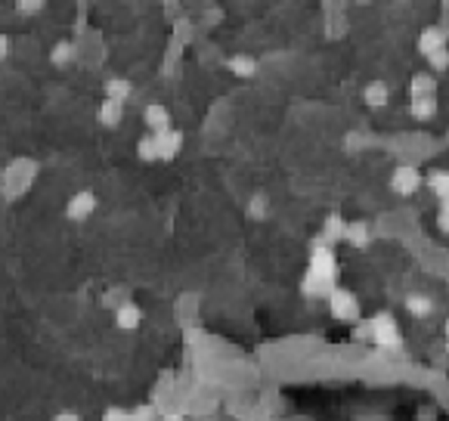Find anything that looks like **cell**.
I'll return each mask as SVG.
<instances>
[{"mask_svg": "<svg viewBox=\"0 0 449 421\" xmlns=\"http://www.w3.org/2000/svg\"><path fill=\"white\" fill-rule=\"evenodd\" d=\"M47 59H50L53 68H69L72 62H75V47H72L69 41H59V43H53V50L47 53Z\"/></svg>", "mask_w": 449, "mask_h": 421, "instance_id": "obj_13", "label": "cell"}, {"mask_svg": "<svg viewBox=\"0 0 449 421\" xmlns=\"http://www.w3.org/2000/svg\"><path fill=\"white\" fill-rule=\"evenodd\" d=\"M437 223H440L443 233H449V195L440 198V217H437Z\"/></svg>", "mask_w": 449, "mask_h": 421, "instance_id": "obj_25", "label": "cell"}, {"mask_svg": "<svg viewBox=\"0 0 449 421\" xmlns=\"http://www.w3.org/2000/svg\"><path fill=\"white\" fill-rule=\"evenodd\" d=\"M338 279V257L331 251V245H325L322 239L313 241L310 251V266H307V276L300 282V291L307 297H329V291L335 288Z\"/></svg>", "mask_w": 449, "mask_h": 421, "instance_id": "obj_1", "label": "cell"}, {"mask_svg": "<svg viewBox=\"0 0 449 421\" xmlns=\"http://www.w3.org/2000/svg\"><path fill=\"white\" fill-rule=\"evenodd\" d=\"M329 310H331V316L341 322L360 319V301H356V294L347 288H338V285L329 291Z\"/></svg>", "mask_w": 449, "mask_h": 421, "instance_id": "obj_3", "label": "cell"}, {"mask_svg": "<svg viewBox=\"0 0 449 421\" xmlns=\"http://www.w3.org/2000/svg\"><path fill=\"white\" fill-rule=\"evenodd\" d=\"M406 310L421 319V316H428L430 310H434V303H430V297H424V294H409L406 297Z\"/></svg>", "mask_w": 449, "mask_h": 421, "instance_id": "obj_18", "label": "cell"}, {"mask_svg": "<svg viewBox=\"0 0 449 421\" xmlns=\"http://www.w3.org/2000/svg\"><path fill=\"white\" fill-rule=\"evenodd\" d=\"M10 53H13V41H10V34H0V62H7Z\"/></svg>", "mask_w": 449, "mask_h": 421, "instance_id": "obj_27", "label": "cell"}, {"mask_svg": "<svg viewBox=\"0 0 449 421\" xmlns=\"http://www.w3.org/2000/svg\"><path fill=\"white\" fill-rule=\"evenodd\" d=\"M164 421H186V418H183V415H168Z\"/></svg>", "mask_w": 449, "mask_h": 421, "instance_id": "obj_29", "label": "cell"}, {"mask_svg": "<svg viewBox=\"0 0 449 421\" xmlns=\"http://www.w3.org/2000/svg\"><path fill=\"white\" fill-rule=\"evenodd\" d=\"M362 99H366V105H372V109H381V105H387V84H381V80H372V84L366 87V93H362Z\"/></svg>", "mask_w": 449, "mask_h": 421, "instance_id": "obj_15", "label": "cell"}, {"mask_svg": "<svg viewBox=\"0 0 449 421\" xmlns=\"http://www.w3.org/2000/svg\"><path fill=\"white\" fill-rule=\"evenodd\" d=\"M124 121V102H112V99H102L96 105V124L106 130H118Z\"/></svg>", "mask_w": 449, "mask_h": 421, "instance_id": "obj_9", "label": "cell"}, {"mask_svg": "<svg viewBox=\"0 0 449 421\" xmlns=\"http://www.w3.org/2000/svg\"><path fill=\"white\" fill-rule=\"evenodd\" d=\"M102 421H131V412H124V409H106Z\"/></svg>", "mask_w": 449, "mask_h": 421, "instance_id": "obj_26", "label": "cell"}, {"mask_svg": "<svg viewBox=\"0 0 449 421\" xmlns=\"http://www.w3.org/2000/svg\"><path fill=\"white\" fill-rule=\"evenodd\" d=\"M137 158H140V161H146V164L158 161V149H155V140H152V133H146L143 140L137 142Z\"/></svg>", "mask_w": 449, "mask_h": 421, "instance_id": "obj_19", "label": "cell"}, {"mask_svg": "<svg viewBox=\"0 0 449 421\" xmlns=\"http://www.w3.org/2000/svg\"><path fill=\"white\" fill-rule=\"evenodd\" d=\"M344 233H347V223H344V217L331 214L329 220H325L322 235H319V239H322L325 245H335V241H344Z\"/></svg>", "mask_w": 449, "mask_h": 421, "instance_id": "obj_14", "label": "cell"}, {"mask_svg": "<svg viewBox=\"0 0 449 421\" xmlns=\"http://www.w3.org/2000/svg\"><path fill=\"white\" fill-rule=\"evenodd\" d=\"M369 338H372L378 347H387V350L403 344V334H399L397 322H393V316H387V313H378L375 319H369Z\"/></svg>", "mask_w": 449, "mask_h": 421, "instance_id": "obj_2", "label": "cell"}, {"mask_svg": "<svg viewBox=\"0 0 449 421\" xmlns=\"http://www.w3.org/2000/svg\"><path fill=\"white\" fill-rule=\"evenodd\" d=\"M140 325H143V307L133 301H121L118 307H115V328H121V332H137Z\"/></svg>", "mask_w": 449, "mask_h": 421, "instance_id": "obj_7", "label": "cell"}, {"mask_svg": "<svg viewBox=\"0 0 449 421\" xmlns=\"http://www.w3.org/2000/svg\"><path fill=\"white\" fill-rule=\"evenodd\" d=\"M344 239L350 241V245H356V248H366L369 245V226L366 223H347V233H344Z\"/></svg>", "mask_w": 449, "mask_h": 421, "instance_id": "obj_16", "label": "cell"}, {"mask_svg": "<svg viewBox=\"0 0 449 421\" xmlns=\"http://www.w3.org/2000/svg\"><path fill=\"white\" fill-rule=\"evenodd\" d=\"M226 68H230V74H236V78H254L257 74L254 56H245V53L230 56V59H226Z\"/></svg>", "mask_w": 449, "mask_h": 421, "instance_id": "obj_10", "label": "cell"}, {"mask_svg": "<svg viewBox=\"0 0 449 421\" xmlns=\"http://www.w3.org/2000/svg\"><path fill=\"white\" fill-rule=\"evenodd\" d=\"M96 208H100L96 192L81 189V192H75V195H69V202H65V217H69L72 223H84L87 217H94Z\"/></svg>", "mask_w": 449, "mask_h": 421, "instance_id": "obj_4", "label": "cell"}, {"mask_svg": "<svg viewBox=\"0 0 449 421\" xmlns=\"http://www.w3.org/2000/svg\"><path fill=\"white\" fill-rule=\"evenodd\" d=\"M428 59H430V68H434V72H446L449 68V50L446 47L437 50V53H430Z\"/></svg>", "mask_w": 449, "mask_h": 421, "instance_id": "obj_23", "label": "cell"}, {"mask_svg": "<svg viewBox=\"0 0 449 421\" xmlns=\"http://www.w3.org/2000/svg\"><path fill=\"white\" fill-rule=\"evenodd\" d=\"M437 111L434 99H412V115L418 118V121H424V118H430Z\"/></svg>", "mask_w": 449, "mask_h": 421, "instance_id": "obj_22", "label": "cell"}, {"mask_svg": "<svg viewBox=\"0 0 449 421\" xmlns=\"http://www.w3.org/2000/svg\"><path fill=\"white\" fill-rule=\"evenodd\" d=\"M53 421H84L78 412H56L53 415Z\"/></svg>", "mask_w": 449, "mask_h": 421, "instance_id": "obj_28", "label": "cell"}, {"mask_svg": "<svg viewBox=\"0 0 449 421\" xmlns=\"http://www.w3.org/2000/svg\"><path fill=\"white\" fill-rule=\"evenodd\" d=\"M446 341H449V322H446Z\"/></svg>", "mask_w": 449, "mask_h": 421, "instance_id": "obj_30", "label": "cell"}, {"mask_svg": "<svg viewBox=\"0 0 449 421\" xmlns=\"http://www.w3.org/2000/svg\"><path fill=\"white\" fill-rule=\"evenodd\" d=\"M47 10V0H16V12L19 16H41V12Z\"/></svg>", "mask_w": 449, "mask_h": 421, "instance_id": "obj_20", "label": "cell"}, {"mask_svg": "<svg viewBox=\"0 0 449 421\" xmlns=\"http://www.w3.org/2000/svg\"><path fill=\"white\" fill-rule=\"evenodd\" d=\"M418 186H421V173H418V167L399 164L397 171H393L391 189L397 192V195H412V192H418Z\"/></svg>", "mask_w": 449, "mask_h": 421, "instance_id": "obj_6", "label": "cell"}, {"mask_svg": "<svg viewBox=\"0 0 449 421\" xmlns=\"http://www.w3.org/2000/svg\"><path fill=\"white\" fill-rule=\"evenodd\" d=\"M434 90L437 84L430 78H424V74L412 78V99H434Z\"/></svg>", "mask_w": 449, "mask_h": 421, "instance_id": "obj_17", "label": "cell"}, {"mask_svg": "<svg viewBox=\"0 0 449 421\" xmlns=\"http://www.w3.org/2000/svg\"><path fill=\"white\" fill-rule=\"evenodd\" d=\"M143 124L149 127V133H162V130H171L174 118H171V109L162 102H149L143 109Z\"/></svg>", "mask_w": 449, "mask_h": 421, "instance_id": "obj_8", "label": "cell"}, {"mask_svg": "<svg viewBox=\"0 0 449 421\" xmlns=\"http://www.w3.org/2000/svg\"><path fill=\"white\" fill-rule=\"evenodd\" d=\"M102 93H106V99H112V102H124V99L133 93V84L127 78H106Z\"/></svg>", "mask_w": 449, "mask_h": 421, "instance_id": "obj_11", "label": "cell"}, {"mask_svg": "<svg viewBox=\"0 0 449 421\" xmlns=\"http://www.w3.org/2000/svg\"><path fill=\"white\" fill-rule=\"evenodd\" d=\"M430 189L437 192V198H446L449 195V173H443V171H437V173H430Z\"/></svg>", "mask_w": 449, "mask_h": 421, "instance_id": "obj_21", "label": "cell"}, {"mask_svg": "<svg viewBox=\"0 0 449 421\" xmlns=\"http://www.w3.org/2000/svg\"><path fill=\"white\" fill-rule=\"evenodd\" d=\"M155 140V149H158V161H174L183 149V130L171 127V130H162V133H152Z\"/></svg>", "mask_w": 449, "mask_h": 421, "instance_id": "obj_5", "label": "cell"}, {"mask_svg": "<svg viewBox=\"0 0 449 421\" xmlns=\"http://www.w3.org/2000/svg\"><path fill=\"white\" fill-rule=\"evenodd\" d=\"M248 214L257 217V220H261V217H267V198H263V195H254V198H251Z\"/></svg>", "mask_w": 449, "mask_h": 421, "instance_id": "obj_24", "label": "cell"}, {"mask_svg": "<svg viewBox=\"0 0 449 421\" xmlns=\"http://www.w3.org/2000/svg\"><path fill=\"white\" fill-rule=\"evenodd\" d=\"M446 47V31H440V28H428V31H421V37H418V50H421V56H430V53H437V50H443Z\"/></svg>", "mask_w": 449, "mask_h": 421, "instance_id": "obj_12", "label": "cell"}]
</instances>
